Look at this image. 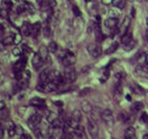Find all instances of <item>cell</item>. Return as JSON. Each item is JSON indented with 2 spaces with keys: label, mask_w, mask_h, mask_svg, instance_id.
<instances>
[{
  "label": "cell",
  "mask_w": 148,
  "mask_h": 139,
  "mask_svg": "<svg viewBox=\"0 0 148 139\" xmlns=\"http://www.w3.org/2000/svg\"><path fill=\"white\" fill-rule=\"evenodd\" d=\"M60 61H62V65L65 67H70L73 64H75L76 62V56L74 55V53L70 52V51H65L64 54L60 57Z\"/></svg>",
  "instance_id": "cell-1"
},
{
  "label": "cell",
  "mask_w": 148,
  "mask_h": 139,
  "mask_svg": "<svg viewBox=\"0 0 148 139\" xmlns=\"http://www.w3.org/2000/svg\"><path fill=\"white\" fill-rule=\"evenodd\" d=\"M101 118H102V120L104 121L107 125H112L114 122L113 113H112V111L109 109V108H105L104 111H102V113H101Z\"/></svg>",
  "instance_id": "cell-2"
},
{
  "label": "cell",
  "mask_w": 148,
  "mask_h": 139,
  "mask_svg": "<svg viewBox=\"0 0 148 139\" xmlns=\"http://www.w3.org/2000/svg\"><path fill=\"white\" fill-rule=\"evenodd\" d=\"M41 119H42V117H41V115L38 114V113H35V114L31 115L28 120L29 127H31V129H33V130H35V129L39 125L40 122H41Z\"/></svg>",
  "instance_id": "cell-3"
},
{
  "label": "cell",
  "mask_w": 148,
  "mask_h": 139,
  "mask_svg": "<svg viewBox=\"0 0 148 139\" xmlns=\"http://www.w3.org/2000/svg\"><path fill=\"white\" fill-rule=\"evenodd\" d=\"M87 50H88V52H89L90 55L92 56V57H94V59L99 57L103 53V50H102V48H101V46L95 45V44L89 45V46L87 47Z\"/></svg>",
  "instance_id": "cell-4"
},
{
  "label": "cell",
  "mask_w": 148,
  "mask_h": 139,
  "mask_svg": "<svg viewBox=\"0 0 148 139\" xmlns=\"http://www.w3.org/2000/svg\"><path fill=\"white\" fill-rule=\"evenodd\" d=\"M45 62H46V61L42 59V56L40 55L39 53H36V54L32 57V65H33V68L36 69V70H39L43 66Z\"/></svg>",
  "instance_id": "cell-5"
},
{
  "label": "cell",
  "mask_w": 148,
  "mask_h": 139,
  "mask_svg": "<svg viewBox=\"0 0 148 139\" xmlns=\"http://www.w3.org/2000/svg\"><path fill=\"white\" fill-rule=\"evenodd\" d=\"M88 132H89L90 136L93 138L97 136V134H99V125L95 121L91 120V119L88 120Z\"/></svg>",
  "instance_id": "cell-6"
},
{
  "label": "cell",
  "mask_w": 148,
  "mask_h": 139,
  "mask_svg": "<svg viewBox=\"0 0 148 139\" xmlns=\"http://www.w3.org/2000/svg\"><path fill=\"white\" fill-rule=\"evenodd\" d=\"M117 25H119V20H117V18L109 17L108 19H106L105 20L106 28L110 29L111 31H115V30H117Z\"/></svg>",
  "instance_id": "cell-7"
},
{
  "label": "cell",
  "mask_w": 148,
  "mask_h": 139,
  "mask_svg": "<svg viewBox=\"0 0 148 139\" xmlns=\"http://www.w3.org/2000/svg\"><path fill=\"white\" fill-rule=\"evenodd\" d=\"M59 85L56 83L55 81H49L45 83V93H53L58 89Z\"/></svg>",
  "instance_id": "cell-8"
},
{
  "label": "cell",
  "mask_w": 148,
  "mask_h": 139,
  "mask_svg": "<svg viewBox=\"0 0 148 139\" xmlns=\"http://www.w3.org/2000/svg\"><path fill=\"white\" fill-rule=\"evenodd\" d=\"M64 75H65L66 82H68V83H73L77 77V73L75 70H67L64 73Z\"/></svg>",
  "instance_id": "cell-9"
},
{
  "label": "cell",
  "mask_w": 148,
  "mask_h": 139,
  "mask_svg": "<svg viewBox=\"0 0 148 139\" xmlns=\"http://www.w3.org/2000/svg\"><path fill=\"white\" fill-rule=\"evenodd\" d=\"M130 21H131V19H130L129 16H126V17L124 18L123 22H122V25H121V28H120V32L122 33V35L125 34V33L129 30Z\"/></svg>",
  "instance_id": "cell-10"
},
{
  "label": "cell",
  "mask_w": 148,
  "mask_h": 139,
  "mask_svg": "<svg viewBox=\"0 0 148 139\" xmlns=\"http://www.w3.org/2000/svg\"><path fill=\"white\" fill-rule=\"evenodd\" d=\"M50 74H51V70L50 69H45V70L41 71L39 74L40 83H47V82H49Z\"/></svg>",
  "instance_id": "cell-11"
},
{
  "label": "cell",
  "mask_w": 148,
  "mask_h": 139,
  "mask_svg": "<svg viewBox=\"0 0 148 139\" xmlns=\"http://www.w3.org/2000/svg\"><path fill=\"white\" fill-rule=\"evenodd\" d=\"M131 40H133V37H132V33L129 32V30L125 33V34L122 35V38H121V43L123 44V46L127 45V44H129Z\"/></svg>",
  "instance_id": "cell-12"
},
{
  "label": "cell",
  "mask_w": 148,
  "mask_h": 139,
  "mask_svg": "<svg viewBox=\"0 0 148 139\" xmlns=\"http://www.w3.org/2000/svg\"><path fill=\"white\" fill-rule=\"evenodd\" d=\"M124 137L126 139H134L136 138V129L133 127H127L124 134Z\"/></svg>",
  "instance_id": "cell-13"
},
{
  "label": "cell",
  "mask_w": 148,
  "mask_h": 139,
  "mask_svg": "<svg viewBox=\"0 0 148 139\" xmlns=\"http://www.w3.org/2000/svg\"><path fill=\"white\" fill-rule=\"evenodd\" d=\"M21 33L25 36H31L32 35V25L29 22H25L21 27Z\"/></svg>",
  "instance_id": "cell-14"
},
{
  "label": "cell",
  "mask_w": 148,
  "mask_h": 139,
  "mask_svg": "<svg viewBox=\"0 0 148 139\" xmlns=\"http://www.w3.org/2000/svg\"><path fill=\"white\" fill-rule=\"evenodd\" d=\"M29 104L32 105V106L39 107V106H42V105L45 104V100L41 99V98H38V97H34V98H32V99L29 101Z\"/></svg>",
  "instance_id": "cell-15"
},
{
  "label": "cell",
  "mask_w": 148,
  "mask_h": 139,
  "mask_svg": "<svg viewBox=\"0 0 148 139\" xmlns=\"http://www.w3.org/2000/svg\"><path fill=\"white\" fill-rule=\"evenodd\" d=\"M40 31H41V25H40V22H36V24H34V25H32V35L31 36L37 37Z\"/></svg>",
  "instance_id": "cell-16"
},
{
  "label": "cell",
  "mask_w": 148,
  "mask_h": 139,
  "mask_svg": "<svg viewBox=\"0 0 148 139\" xmlns=\"http://www.w3.org/2000/svg\"><path fill=\"white\" fill-rule=\"evenodd\" d=\"M38 53L42 56V59H45V61L49 59V49H48V47L41 46L39 48V50H38Z\"/></svg>",
  "instance_id": "cell-17"
},
{
  "label": "cell",
  "mask_w": 148,
  "mask_h": 139,
  "mask_svg": "<svg viewBox=\"0 0 148 139\" xmlns=\"http://www.w3.org/2000/svg\"><path fill=\"white\" fill-rule=\"evenodd\" d=\"M143 107V104L141 102H136V103H133L132 105H131V113H133V114H138L141 109H142Z\"/></svg>",
  "instance_id": "cell-18"
},
{
  "label": "cell",
  "mask_w": 148,
  "mask_h": 139,
  "mask_svg": "<svg viewBox=\"0 0 148 139\" xmlns=\"http://www.w3.org/2000/svg\"><path fill=\"white\" fill-rule=\"evenodd\" d=\"M82 111L86 114H90L92 111V106L90 105L89 102H83L82 103Z\"/></svg>",
  "instance_id": "cell-19"
},
{
  "label": "cell",
  "mask_w": 148,
  "mask_h": 139,
  "mask_svg": "<svg viewBox=\"0 0 148 139\" xmlns=\"http://www.w3.org/2000/svg\"><path fill=\"white\" fill-rule=\"evenodd\" d=\"M12 44H14V35H9V36L4 37L2 39L3 46H10Z\"/></svg>",
  "instance_id": "cell-20"
},
{
  "label": "cell",
  "mask_w": 148,
  "mask_h": 139,
  "mask_svg": "<svg viewBox=\"0 0 148 139\" xmlns=\"http://www.w3.org/2000/svg\"><path fill=\"white\" fill-rule=\"evenodd\" d=\"M42 32H43V35H45L46 37H48V38H50V37L53 35V32H52V30H51V27H50L49 25H47L46 27L43 28Z\"/></svg>",
  "instance_id": "cell-21"
},
{
  "label": "cell",
  "mask_w": 148,
  "mask_h": 139,
  "mask_svg": "<svg viewBox=\"0 0 148 139\" xmlns=\"http://www.w3.org/2000/svg\"><path fill=\"white\" fill-rule=\"evenodd\" d=\"M112 6H113L114 8H116V9H124L125 2H124V0H113Z\"/></svg>",
  "instance_id": "cell-22"
},
{
  "label": "cell",
  "mask_w": 148,
  "mask_h": 139,
  "mask_svg": "<svg viewBox=\"0 0 148 139\" xmlns=\"http://www.w3.org/2000/svg\"><path fill=\"white\" fill-rule=\"evenodd\" d=\"M119 48V43H113L112 45H110L109 46V48L107 50H106V54H111V53H113L115 50Z\"/></svg>",
  "instance_id": "cell-23"
},
{
  "label": "cell",
  "mask_w": 148,
  "mask_h": 139,
  "mask_svg": "<svg viewBox=\"0 0 148 139\" xmlns=\"http://www.w3.org/2000/svg\"><path fill=\"white\" fill-rule=\"evenodd\" d=\"M75 132L77 133V135H78V138H83V137H85V127H83V125H78V127H77L76 130H74Z\"/></svg>",
  "instance_id": "cell-24"
},
{
  "label": "cell",
  "mask_w": 148,
  "mask_h": 139,
  "mask_svg": "<svg viewBox=\"0 0 148 139\" xmlns=\"http://www.w3.org/2000/svg\"><path fill=\"white\" fill-rule=\"evenodd\" d=\"M71 117L73 118L74 120H76V121H78V122H79V121L82 120V113H80L78 109H75V111L72 113Z\"/></svg>",
  "instance_id": "cell-25"
},
{
  "label": "cell",
  "mask_w": 148,
  "mask_h": 139,
  "mask_svg": "<svg viewBox=\"0 0 148 139\" xmlns=\"http://www.w3.org/2000/svg\"><path fill=\"white\" fill-rule=\"evenodd\" d=\"M12 52L13 54L15 56H21L23 55V49H22V47L21 48H19V47H16V48H14V49L12 50Z\"/></svg>",
  "instance_id": "cell-26"
},
{
  "label": "cell",
  "mask_w": 148,
  "mask_h": 139,
  "mask_svg": "<svg viewBox=\"0 0 148 139\" xmlns=\"http://www.w3.org/2000/svg\"><path fill=\"white\" fill-rule=\"evenodd\" d=\"M21 79L30 81V79H31V71L28 70V69H23V71L21 72Z\"/></svg>",
  "instance_id": "cell-27"
},
{
  "label": "cell",
  "mask_w": 148,
  "mask_h": 139,
  "mask_svg": "<svg viewBox=\"0 0 148 139\" xmlns=\"http://www.w3.org/2000/svg\"><path fill=\"white\" fill-rule=\"evenodd\" d=\"M48 49H49L50 52L55 53L56 51H57V44H56L55 41H51V43L49 44V46H48Z\"/></svg>",
  "instance_id": "cell-28"
},
{
  "label": "cell",
  "mask_w": 148,
  "mask_h": 139,
  "mask_svg": "<svg viewBox=\"0 0 148 139\" xmlns=\"http://www.w3.org/2000/svg\"><path fill=\"white\" fill-rule=\"evenodd\" d=\"M109 16L110 17H113V18H119L120 17V13L116 9H112L109 10Z\"/></svg>",
  "instance_id": "cell-29"
},
{
  "label": "cell",
  "mask_w": 148,
  "mask_h": 139,
  "mask_svg": "<svg viewBox=\"0 0 148 139\" xmlns=\"http://www.w3.org/2000/svg\"><path fill=\"white\" fill-rule=\"evenodd\" d=\"M21 41H22L21 34H19V33H17V34H14V44H15V45H19Z\"/></svg>",
  "instance_id": "cell-30"
},
{
  "label": "cell",
  "mask_w": 148,
  "mask_h": 139,
  "mask_svg": "<svg viewBox=\"0 0 148 139\" xmlns=\"http://www.w3.org/2000/svg\"><path fill=\"white\" fill-rule=\"evenodd\" d=\"M8 117H9V111L6 109V107L1 108V120H5Z\"/></svg>",
  "instance_id": "cell-31"
},
{
  "label": "cell",
  "mask_w": 148,
  "mask_h": 139,
  "mask_svg": "<svg viewBox=\"0 0 148 139\" xmlns=\"http://www.w3.org/2000/svg\"><path fill=\"white\" fill-rule=\"evenodd\" d=\"M136 40L133 39V40H131L129 44H127V45H125V50H131V49H133L134 47H136Z\"/></svg>",
  "instance_id": "cell-32"
},
{
  "label": "cell",
  "mask_w": 148,
  "mask_h": 139,
  "mask_svg": "<svg viewBox=\"0 0 148 139\" xmlns=\"http://www.w3.org/2000/svg\"><path fill=\"white\" fill-rule=\"evenodd\" d=\"M132 90L136 93H139V95H141V93H144V90H143L140 86H138V85H133V86H132Z\"/></svg>",
  "instance_id": "cell-33"
},
{
  "label": "cell",
  "mask_w": 148,
  "mask_h": 139,
  "mask_svg": "<svg viewBox=\"0 0 148 139\" xmlns=\"http://www.w3.org/2000/svg\"><path fill=\"white\" fill-rule=\"evenodd\" d=\"M16 134H19V136L21 135V134H23L25 132H23V129H22L21 125H16Z\"/></svg>",
  "instance_id": "cell-34"
},
{
  "label": "cell",
  "mask_w": 148,
  "mask_h": 139,
  "mask_svg": "<svg viewBox=\"0 0 148 139\" xmlns=\"http://www.w3.org/2000/svg\"><path fill=\"white\" fill-rule=\"evenodd\" d=\"M3 3L5 4V6L8 8V9H10V8H12V1L11 0H3Z\"/></svg>",
  "instance_id": "cell-35"
},
{
  "label": "cell",
  "mask_w": 148,
  "mask_h": 139,
  "mask_svg": "<svg viewBox=\"0 0 148 139\" xmlns=\"http://www.w3.org/2000/svg\"><path fill=\"white\" fill-rule=\"evenodd\" d=\"M73 12H74V14H75V16H79L80 15V11L76 6H73Z\"/></svg>",
  "instance_id": "cell-36"
},
{
  "label": "cell",
  "mask_w": 148,
  "mask_h": 139,
  "mask_svg": "<svg viewBox=\"0 0 148 139\" xmlns=\"http://www.w3.org/2000/svg\"><path fill=\"white\" fill-rule=\"evenodd\" d=\"M112 2H113V0H102V3L104 6H110L112 4Z\"/></svg>",
  "instance_id": "cell-37"
},
{
  "label": "cell",
  "mask_w": 148,
  "mask_h": 139,
  "mask_svg": "<svg viewBox=\"0 0 148 139\" xmlns=\"http://www.w3.org/2000/svg\"><path fill=\"white\" fill-rule=\"evenodd\" d=\"M20 138L21 139H31L32 137L29 135V134H27V133H23V134H21L20 135Z\"/></svg>",
  "instance_id": "cell-38"
},
{
  "label": "cell",
  "mask_w": 148,
  "mask_h": 139,
  "mask_svg": "<svg viewBox=\"0 0 148 139\" xmlns=\"http://www.w3.org/2000/svg\"><path fill=\"white\" fill-rule=\"evenodd\" d=\"M1 15H3L4 17H8V11L5 9H1Z\"/></svg>",
  "instance_id": "cell-39"
},
{
  "label": "cell",
  "mask_w": 148,
  "mask_h": 139,
  "mask_svg": "<svg viewBox=\"0 0 148 139\" xmlns=\"http://www.w3.org/2000/svg\"><path fill=\"white\" fill-rule=\"evenodd\" d=\"M0 105H1V108H4V107H5V104H4V102H3V101H1Z\"/></svg>",
  "instance_id": "cell-40"
},
{
  "label": "cell",
  "mask_w": 148,
  "mask_h": 139,
  "mask_svg": "<svg viewBox=\"0 0 148 139\" xmlns=\"http://www.w3.org/2000/svg\"><path fill=\"white\" fill-rule=\"evenodd\" d=\"M145 64L146 65H148V54L145 56Z\"/></svg>",
  "instance_id": "cell-41"
},
{
  "label": "cell",
  "mask_w": 148,
  "mask_h": 139,
  "mask_svg": "<svg viewBox=\"0 0 148 139\" xmlns=\"http://www.w3.org/2000/svg\"><path fill=\"white\" fill-rule=\"evenodd\" d=\"M143 138H144V139H148V134H145V135L143 136Z\"/></svg>",
  "instance_id": "cell-42"
},
{
  "label": "cell",
  "mask_w": 148,
  "mask_h": 139,
  "mask_svg": "<svg viewBox=\"0 0 148 139\" xmlns=\"http://www.w3.org/2000/svg\"><path fill=\"white\" fill-rule=\"evenodd\" d=\"M90 1H95V0H86V2H90Z\"/></svg>",
  "instance_id": "cell-43"
},
{
  "label": "cell",
  "mask_w": 148,
  "mask_h": 139,
  "mask_svg": "<svg viewBox=\"0 0 148 139\" xmlns=\"http://www.w3.org/2000/svg\"><path fill=\"white\" fill-rule=\"evenodd\" d=\"M37 1H38V3H40V2H41V0H37Z\"/></svg>",
  "instance_id": "cell-44"
},
{
  "label": "cell",
  "mask_w": 148,
  "mask_h": 139,
  "mask_svg": "<svg viewBox=\"0 0 148 139\" xmlns=\"http://www.w3.org/2000/svg\"><path fill=\"white\" fill-rule=\"evenodd\" d=\"M147 26H148V18H147Z\"/></svg>",
  "instance_id": "cell-45"
}]
</instances>
